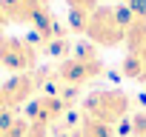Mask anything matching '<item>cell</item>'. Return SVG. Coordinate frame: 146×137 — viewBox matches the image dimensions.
<instances>
[{
    "instance_id": "1",
    "label": "cell",
    "mask_w": 146,
    "mask_h": 137,
    "mask_svg": "<svg viewBox=\"0 0 146 137\" xmlns=\"http://www.w3.org/2000/svg\"><path fill=\"white\" fill-rule=\"evenodd\" d=\"M132 12L126 6H98L95 14L86 23V37L100 46V49H115L120 43H126L129 26H132Z\"/></svg>"
},
{
    "instance_id": "2",
    "label": "cell",
    "mask_w": 146,
    "mask_h": 137,
    "mask_svg": "<svg viewBox=\"0 0 146 137\" xmlns=\"http://www.w3.org/2000/svg\"><path fill=\"white\" fill-rule=\"evenodd\" d=\"M103 72L106 66L103 57L95 51V46H72V51L54 66V77L69 89H80L89 80H98Z\"/></svg>"
},
{
    "instance_id": "3",
    "label": "cell",
    "mask_w": 146,
    "mask_h": 137,
    "mask_svg": "<svg viewBox=\"0 0 146 137\" xmlns=\"http://www.w3.org/2000/svg\"><path fill=\"white\" fill-rule=\"evenodd\" d=\"M126 114H129V94L117 89H98L83 100V117L98 120L109 128H115V123H120Z\"/></svg>"
},
{
    "instance_id": "4",
    "label": "cell",
    "mask_w": 146,
    "mask_h": 137,
    "mask_svg": "<svg viewBox=\"0 0 146 137\" xmlns=\"http://www.w3.org/2000/svg\"><path fill=\"white\" fill-rule=\"evenodd\" d=\"M37 57L40 51L32 40L17 37V34H0V68L15 74H29L35 72Z\"/></svg>"
},
{
    "instance_id": "5",
    "label": "cell",
    "mask_w": 146,
    "mask_h": 137,
    "mask_svg": "<svg viewBox=\"0 0 146 137\" xmlns=\"http://www.w3.org/2000/svg\"><path fill=\"white\" fill-rule=\"evenodd\" d=\"M40 77H46V72L15 74V77H9V80L0 83V114H12L23 103H32L35 100V92L40 86Z\"/></svg>"
},
{
    "instance_id": "6",
    "label": "cell",
    "mask_w": 146,
    "mask_h": 137,
    "mask_svg": "<svg viewBox=\"0 0 146 137\" xmlns=\"http://www.w3.org/2000/svg\"><path fill=\"white\" fill-rule=\"evenodd\" d=\"M0 9H3L9 26L15 23V26H29V29L49 12L43 0H0Z\"/></svg>"
},
{
    "instance_id": "7",
    "label": "cell",
    "mask_w": 146,
    "mask_h": 137,
    "mask_svg": "<svg viewBox=\"0 0 146 137\" xmlns=\"http://www.w3.org/2000/svg\"><path fill=\"white\" fill-rule=\"evenodd\" d=\"M66 6H69V26L83 34L89 17H92L95 9H98V0H66Z\"/></svg>"
},
{
    "instance_id": "8",
    "label": "cell",
    "mask_w": 146,
    "mask_h": 137,
    "mask_svg": "<svg viewBox=\"0 0 146 137\" xmlns=\"http://www.w3.org/2000/svg\"><path fill=\"white\" fill-rule=\"evenodd\" d=\"M120 72L129 77V80H137V83H146V51H129L120 63Z\"/></svg>"
},
{
    "instance_id": "9",
    "label": "cell",
    "mask_w": 146,
    "mask_h": 137,
    "mask_svg": "<svg viewBox=\"0 0 146 137\" xmlns=\"http://www.w3.org/2000/svg\"><path fill=\"white\" fill-rule=\"evenodd\" d=\"M126 49L129 51H146V14H135L129 34H126Z\"/></svg>"
},
{
    "instance_id": "10",
    "label": "cell",
    "mask_w": 146,
    "mask_h": 137,
    "mask_svg": "<svg viewBox=\"0 0 146 137\" xmlns=\"http://www.w3.org/2000/svg\"><path fill=\"white\" fill-rule=\"evenodd\" d=\"M123 6L132 14H146V0H123Z\"/></svg>"
},
{
    "instance_id": "11",
    "label": "cell",
    "mask_w": 146,
    "mask_h": 137,
    "mask_svg": "<svg viewBox=\"0 0 146 137\" xmlns=\"http://www.w3.org/2000/svg\"><path fill=\"white\" fill-rule=\"evenodd\" d=\"M6 26H9V20H6V14H3V9H0V34H6Z\"/></svg>"
}]
</instances>
